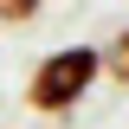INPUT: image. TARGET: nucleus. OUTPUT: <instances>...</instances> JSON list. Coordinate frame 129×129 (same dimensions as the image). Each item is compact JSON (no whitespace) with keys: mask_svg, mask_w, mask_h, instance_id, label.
Here are the masks:
<instances>
[{"mask_svg":"<svg viewBox=\"0 0 129 129\" xmlns=\"http://www.w3.org/2000/svg\"><path fill=\"white\" fill-rule=\"evenodd\" d=\"M97 64H103V58H97L90 45H64V52H52V58L32 71V84H26V103H32V110H45V116L71 110V103L90 90Z\"/></svg>","mask_w":129,"mask_h":129,"instance_id":"obj_1","label":"nucleus"},{"mask_svg":"<svg viewBox=\"0 0 129 129\" xmlns=\"http://www.w3.org/2000/svg\"><path fill=\"white\" fill-rule=\"evenodd\" d=\"M110 71H116V78H129V32L116 39V52H110Z\"/></svg>","mask_w":129,"mask_h":129,"instance_id":"obj_2","label":"nucleus"},{"mask_svg":"<svg viewBox=\"0 0 129 129\" xmlns=\"http://www.w3.org/2000/svg\"><path fill=\"white\" fill-rule=\"evenodd\" d=\"M32 7H39V0H0V13H7V19H26Z\"/></svg>","mask_w":129,"mask_h":129,"instance_id":"obj_3","label":"nucleus"}]
</instances>
